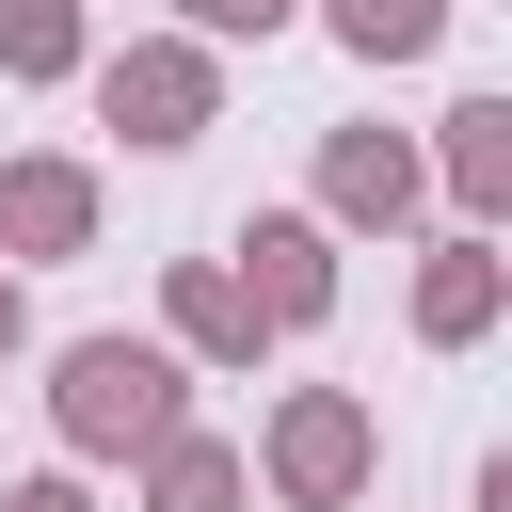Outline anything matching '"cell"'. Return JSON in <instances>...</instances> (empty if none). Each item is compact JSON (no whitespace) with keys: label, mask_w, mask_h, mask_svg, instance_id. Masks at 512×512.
Returning a JSON list of instances; mask_svg holds the SVG:
<instances>
[{"label":"cell","mask_w":512,"mask_h":512,"mask_svg":"<svg viewBox=\"0 0 512 512\" xmlns=\"http://www.w3.org/2000/svg\"><path fill=\"white\" fill-rule=\"evenodd\" d=\"M48 432H64V464H144L160 432H192V368H176L160 336L96 320V336L48 352Z\"/></svg>","instance_id":"obj_1"},{"label":"cell","mask_w":512,"mask_h":512,"mask_svg":"<svg viewBox=\"0 0 512 512\" xmlns=\"http://www.w3.org/2000/svg\"><path fill=\"white\" fill-rule=\"evenodd\" d=\"M240 464H256L272 512H352V496L384 480V416H368V384H288Z\"/></svg>","instance_id":"obj_2"},{"label":"cell","mask_w":512,"mask_h":512,"mask_svg":"<svg viewBox=\"0 0 512 512\" xmlns=\"http://www.w3.org/2000/svg\"><path fill=\"white\" fill-rule=\"evenodd\" d=\"M80 96H96V128H112L128 160H176V144L224 128V48H192V32H128V48L80 64Z\"/></svg>","instance_id":"obj_3"},{"label":"cell","mask_w":512,"mask_h":512,"mask_svg":"<svg viewBox=\"0 0 512 512\" xmlns=\"http://www.w3.org/2000/svg\"><path fill=\"white\" fill-rule=\"evenodd\" d=\"M224 272H240V304H256L272 336H320V320H336V288H352V272H336V224H320V208H240Z\"/></svg>","instance_id":"obj_4"},{"label":"cell","mask_w":512,"mask_h":512,"mask_svg":"<svg viewBox=\"0 0 512 512\" xmlns=\"http://www.w3.org/2000/svg\"><path fill=\"white\" fill-rule=\"evenodd\" d=\"M304 208H320L336 240H400V224L432 208V160H416V128H320V176H304Z\"/></svg>","instance_id":"obj_5"},{"label":"cell","mask_w":512,"mask_h":512,"mask_svg":"<svg viewBox=\"0 0 512 512\" xmlns=\"http://www.w3.org/2000/svg\"><path fill=\"white\" fill-rule=\"evenodd\" d=\"M96 160L80 144H16L0 160V272H48V256H96Z\"/></svg>","instance_id":"obj_6"},{"label":"cell","mask_w":512,"mask_h":512,"mask_svg":"<svg viewBox=\"0 0 512 512\" xmlns=\"http://www.w3.org/2000/svg\"><path fill=\"white\" fill-rule=\"evenodd\" d=\"M416 160H432V192H448V224H464V240H496V224H512V96H448Z\"/></svg>","instance_id":"obj_7"},{"label":"cell","mask_w":512,"mask_h":512,"mask_svg":"<svg viewBox=\"0 0 512 512\" xmlns=\"http://www.w3.org/2000/svg\"><path fill=\"white\" fill-rule=\"evenodd\" d=\"M160 352H176V368H256V352H272V320L240 304V272H224V256H160Z\"/></svg>","instance_id":"obj_8"},{"label":"cell","mask_w":512,"mask_h":512,"mask_svg":"<svg viewBox=\"0 0 512 512\" xmlns=\"http://www.w3.org/2000/svg\"><path fill=\"white\" fill-rule=\"evenodd\" d=\"M496 320H512V256H496V240H464V224H448V240H432V256H416V352H480V336H496Z\"/></svg>","instance_id":"obj_9"},{"label":"cell","mask_w":512,"mask_h":512,"mask_svg":"<svg viewBox=\"0 0 512 512\" xmlns=\"http://www.w3.org/2000/svg\"><path fill=\"white\" fill-rule=\"evenodd\" d=\"M128 480H144V512H256V464H240V432H208V416L160 432Z\"/></svg>","instance_id":"obj_10"},{"label":"cell","mask_w":512,"mask_h":512,"mask_svg":"<svg viewBox=\"0 0 512 512\" xmlns=\"http://www.w3.org/2000/svg\"><path fill=\"white\" fill-rule=\"evenodd\" d=\"M304 16H320L368 80H400V64H432V48H448V16H464V0H304Z\"/></svg>","instance_id":"obj_11"},{"label":"cell","mask_w":512,"mask_h":512,"mask_svg":"<svg viewBox=\"0 0 512 512\" xmlns=\"http://www.w3.org/2000/svg\"><path fill=\"white\" fill-rule=\"evenodd\" d=\"M80 64H96V16L80 0H0V80L16 96H64Z\"/></svg>","instance_id":"obj_12"},{"label":"cell","mask_w":512,"mask_h":512,"mask_svg":"<svg viewBox=\"0 0 512 512\" xmlns=\"http://www.w3.org/2000/svg\"><path fill=\"white\" fill-rule=\"evenodd\" d=\"M288 16H304V0H176V32H192V48H272Z\"/></svg>","instance_id":"obj_13"},{"label":"cell","mask_w":512,"mask_h":512,"mask_svg":"<svg viewBox=\"0 0 512 512\" xmlns=\"http://www.w3.org/2000/svg\"><path fill=\"white\" fill-rule=\"evenodd\" d=\"M0 512H96V496H80V464H32V480H0Z\"/></svg>","instance_id":"obj_14"},{"label":"cell","mask_w":512,"mask_h":512,"mask_svg":"<svg viewBox=\"0 0 512 512\" xmlns=\"http://www.w3.org/2000/svg\"><path fill=\"white\" fill-rule=\"evenodd\" d=\"M16 352H32V288L0 272V368H16Z\"/></svg>","instance_id":"obj_15"}]
</instances>
